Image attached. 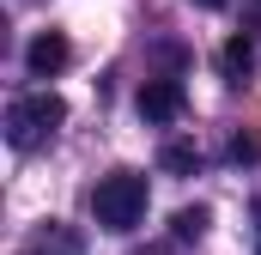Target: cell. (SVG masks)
I'll use <instances>...</instances> for the list:
<instances>
[{"instance_id": "3", "label": "cell", "mask_w": 261, "mask_h": 255, "mask_svg": "<svg viewBox=\"0 0 261 255\" xmlns=\"http://www.w3.org/2000/svg\"><path fill=\"white\" fill-rule=\"evenodd\" d=\"M182 110H189V97H182L176 79H146V85H140V116H146V122L164 128V122H176Z\"/></svg>"}, {"instance_id": "2", "label": "cell", "mask_w": 261, "mask_h": 255, "mask_svg": "<svg viewBox=\"0 0 261 255\" xmlns=\"http://www.w3.org/2000/svg\"><path fill=\"white\" fill-rule=\"evenodd\" d=\"M61 122H67V104L55 91H24V97L6 104V140H12L18 152H37Z\"/></svg>"}, {"instance_id": "7", "label": "cell", "mask_w": 261, "mask_h": 255, "mask_svg": "<svg viewBox=\"0 0 261 255\" xmlns=\"http://www.w3.org/2000/svg\"><path fill=\"white\" fill-rule=\"evenodd\" d=\"M200 231H206V207H182L176 213V243H195Z\"/></svg>"}, {"instance_id": "5", "label": "cell", "mask_w": 261, "mask_h": 255, "mask_svg": "<svg viewBox=\"0 0 261 255\" xmlns=\"http://www.w3.org/2000/svg\"><path fill=\"white\" fill-rule=\"evenodd\" d=\"M219 67H225L231 79H243V73L255 67V43H249V37H231V43L219 49Z\"/></svg>"}, {"instance_id": "1", "label": "cell", "mask_w": 261, "mask_h": 255, "mask_svg": "<svg viewBox=\"0 0 261 255\" xmlns=\"http://www.w3.org/2000/svg\"><path fill=\"white\" fill-rule=\"evenodd\" d=\"M91 219L103 231H134L146 219V176L134 170H110L97 189H91Z\"/></svg>"}, {"instance_id": "4", "label": "cell", "mask_w": 261, "mask_h": 255, "mask_svg": "<svg viewBox=\"0 0 261 255\" xmlns=\"http://www.w3.org/2000/svg\"><path fill=\"white\" fill-rule=\"evenodd\" d=\"M67 61H73V49H67L61 31H43V37H31V49H24V67H31L37 79H55Z\"/></svg>"}, {"instance_id": "8", "label": "cell", "mask_w": 261, "mask_h": 255, "mask_svg": "<svg viewBox=\"0 0 261 255\" xmlns=\"http://www.w3.org/2000/svg\"><path fill=\"white\" fill-rule=\"evenodd\" d=\"M195 6H206V12H219V6H225V0H195Z\"/></svg>"}, {"instance_id": "6", "label": "cell", "mask_w": 261, "mask_h": 255, "mask_svg": "<svg viewBox=\"0 0 261 255\" xmlns=\"http://www.w3.org/2000/svg\"><path fill=\"white\" fill-rule=\"evenodd\" d=\"M164 170L195 176V170H200V152H195V146H182V140H176V146H164Z\"/></svg>"}]
</instances>
